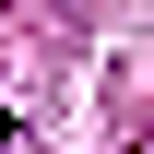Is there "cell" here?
<instances>
[{
  "mask_svg": "<svg viewBox=\"0 0 154 154\" xmlns=\"http://www.w3.org/2000/svg\"><path fill=\"white\" fill-rule=\"evenodd\" d=\"M0 142H12V107H0Z\"/></svg>",
  "mask_w": 154,
  "mask_h": 154,
  "instance_id": "1",
  "label": "cell"
}]
</instances>
